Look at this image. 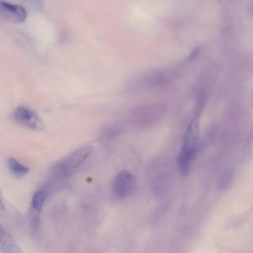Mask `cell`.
Masks as SVG:
<instances>
[{
    "instance_id": "6da1fadb",
    "label": "cell",
    "mask_w": 253,
    "mask_h": 253,
    "mask_svg": "<svg viewBox=\"0 0 253 253\" xmlns=\"http://www.w3.org/2000/svg\"><path fill=\"white\" fill-rule=\"evenodd\" d=\"M92 151L93 148L90 146L78 148L53 166L51 175L58 180L70 178L90 156Z\"/></svg>"
},
{
    "instance_id": "8992f818",
    "label": "cell",
    "mask_w": 253,
    "mask_h": 253,
    "mask_svg": "<svg viewBox=\"0 0 253 253\" xmlns=\"http://www.w3.org/2000/svg\"><path fill=\"white\" fill-rule=\"evenodd\" d=\"M0 252L4 253H22L20 247L14 238L1 226L0 228Z\"/></svg>"
},
{
    "instance_id": "5b68a950",
    "label": "cell",
    "mask_w": 253,
    "mask_h": 253,
    "mask_svg": "<svg viewBox=\"0 0 253 253\" xmlns=\"http://www.w3.org/2000/svg\"><path fill=\"white\" fill-rule=\"evenodd\" d=\"M0 15L2 18L8 21L20 23L27 18V11L21 5L1 0Z\"/></svg>"
},
{
    "instance_id": "277c9868",
    "label": "cell",
    "mask_w": 253,
    "mask_h": 253,
    "mask_svg": "<svg viewBox=\"0 0 253 253\" xmlns=\"http://www.w3.org/2000/svg\"><path fill=\"white\" fill-rule=\"evenodd\" d=\"M135 179L129 171L123 170L116 176L113 189L115 195L119 198H124L130 195L134 189Z\"/></svg>"
},
{
    "instance_id": "ba28073f",
    "label": "cell",
    "mask_w": 253,
    "mask_h": 253,
    "mask_svg": "<svg viewBox=\"0 0 253 253\" xmlns=\"http://www.w3.org/2000/svg\"><path fill=\"white\" fill-rule=\"evenodd\" d=\"M7 166L9 171L18 177H21L30 172V169L22 165L13 157H9L6 161Z\"/></svg>"
},
{
    "instance_id": "7a4b0ae2",
    "label": "cell",
    "mask_w": 253,
    "mask_h": 253,
    "mask_svg": "<svg viewBox=\"0 0 253 253\" xmlns=\"http://www.w3.org/2000/svg\"><path fill=\"white\" fill-rule=\"evenodd\" d=\"M199 129L197 119L190 124L184 136L181 150L177 158V165L181 174L188 173L191 162L196 153V145Z\"/></svg>"
},
{
    "instance_id": "3957f363",
    "label": "cell",
    "mask_w": 253,
    "mask_h": 253,
    "mask_svg": "<svg viewBox=\"0 0 253 253\" xmlns=\"http://www.w3.org/2000/svg\"><path fill=\"white\" fill-rule=\"evenodd\" d=\"M12 120L19 125L35 131L44 129V124L37 113L27 107L20 106L12 113Z\"/></svg>"
},
{
    "instance_id": "30bf717a",
    "label": "cell",
    "mask_w": 253,
    "mask_h": 253,
    "mask_svg": "<svg viewBox=\"0 0 253 253\" xmlns=\"http://www.w3.org/2000/svg\"><path fill=\"white\" fill-rule=\"evenodd\" d=\"M252 9H253V10H252V11H253V12H252L253 13V7H252Z\"/></svg>"
},
{
    "instance_id": "52a82bcc",
    "label": "cell",
    "mask_w": 253,
    "mask_h": 253,
    "mask_svg": "<svg viewBox=\"0 0 253 253\" xmlns=\"http://www.w3.org/2000/svg\"><path fill=\"white\" fill-rule=\"evenodd\" d=\"M50 185L43 184L34 193L32 199L33 210L40 212L43 207L44 201L50 192Z\"/></svg>"
},
{
    "instance_id": "9c48e42d",
    "label": "cell",
    "mask_w": 253,
    "mask_h": 253,
    "mask_svg": "<svg viewBox=\"0 0 253 253\" xmlns=\"http://www.w3.org/2000/svg\"><path fill=\"white\" fill-rule=\"evenodd\" d=\"M33 8L40 10L42 7V0H26Z\"/></svg>"
}]
</instances>
